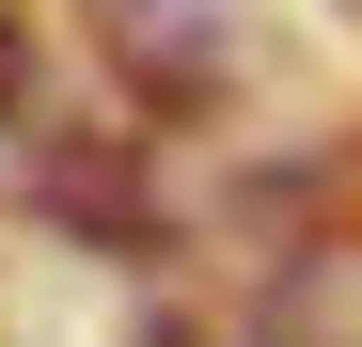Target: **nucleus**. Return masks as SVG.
I'll list each match as a JSON object with an SVG mask.
<instances>
[]
</instances>
